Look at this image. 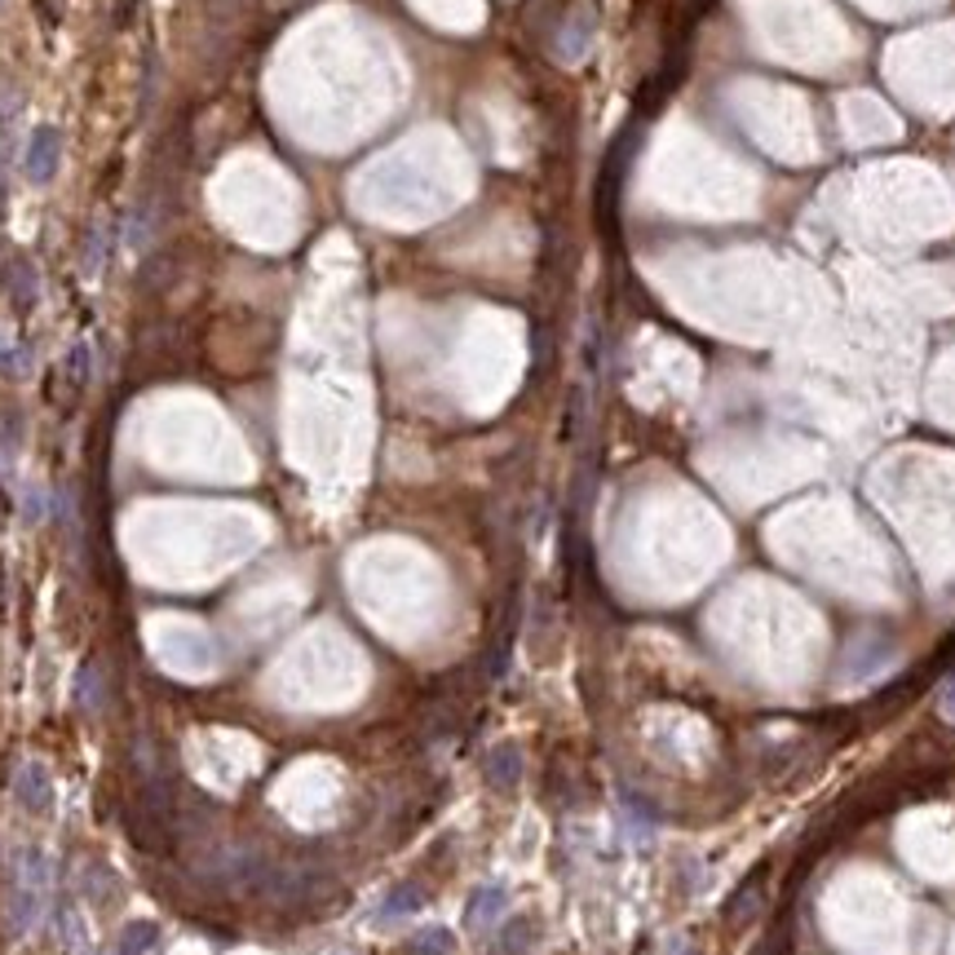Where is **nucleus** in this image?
Here are the masks:
<instances>
[{"mask_svg": "<svg viewBox=\"0 0 955 955\" xmlns=\"http://www.w3.org/2000/svg\"><path fill=\"white\" fill-rule=\"evenodd\" d=\"M500 951L504 955H527L531 951V920H509L500 933Z\"/></svg>", "mask_w": 955, "mask_h": 955, "instance_id": "nucleus-12", "label": "nucleus"}, {"mask_svg": "<svg viewBox=\"0 0 955 955\" xmlns=\"http://www.w3.org/2000/svg\"><path fill=\"white\" fill-rule=\"evenodd\" d=\"M588 45H593V14H588V10H575V14L562 23V32H557V54H562L566 63H579V58L588 54Z\"/></svg>", "mask_w": 955, "mask_h": 955, "instance_id": "nucleus-4", "label": "nucleus"}, {"mask_svg": "<svg viewBox=\"0 0 955 955\" xmlns=\"http://www.w3.org/2000/svg\"><path fill=\"white\" fill-rule=\"evenodd\" d=\"M482 770H487V783H496V788H513V783L522 779V752H518V744H500V748H491L487 761H482Z\"/></svg>", "mask_w": 955, "mask_h": 955, "instance_id": "nucleus-5", "label": "nucleus"}, {"mask_svg": "<svg viewBox=\"0 0 955 955\" xmlns=\"http://www.w3.org/2000/svg\"><path fill=\"white\" fill-rule=\"evenodd\" d=\"M41 14H45V23H58V19H63V6H58V0H41Z\"/></svg>", "mask_w": 955, "mask_h": 955, "instance_id": "nucleus-15", "label": "nucleus"}, {"mask_svg": "<svg viewBox=\"0 0 955 955\" xmlns=\"http://www.w3.org/2000/svg\"><path fill=\"white\" fill-rule=\"evenodd\" d=\"M10 296H14L19 310L36 305V270H32V261H23V257L10 265Z\"/></svg>", "mask_w": 955, "mask_h": 955, "instance_id": "nucleus-8", "label": "nucleus"}, {"mask_svg": "<svg viewBox=\"0 0 955 955\" xmlns=\"http://www.w3.org/2000/svg\"><path fill=\"white\" fill-rule=\"evenodd\" d=\"M504 898H509V893H504L500 885H482V889L469 898V907H465V924H469V929H482L487 920H496V915L504 911Z\"/></svg>", "mask_w": 955, "mask_h": 955, "instance_id": "nucleus-6", "label": "nucleus"}, {"mask_svg": "<svg viewBox=\"0 0 955 955\" xmlns=\"http://www.w3.org/2000/svg\"><path fill=\"white\" fill-rule=\"evenodd\" d=\"M6 204H10V191H6V173H0V217H6Z\"/></svg>", "mask_w": 955, "mask_h": 955, "instance_id": "nucleus-17", "label": "nucleus"}, {"mask_svg": "<svg viewBox=\"0 0 955 955\" xmlns=\"http://www.w3.org/2000/svg\"><path fill=\"white\" fill-rule=\"evenodd\" d=\"M41 902H45V858L41 849H28L14 867V889H10V929L23 933L36 924L41 915Z\"/></svg>", "mask_w": 955, "mask_h": 955, "instance_id": "nucleus-1", "label": "nucleus"}, {"mask_svg": "<svg viewBox=\"0 0 955 955\" xmlns=\"http://www.w3.org/2000/svg\"><path fill=\"white\" fill-rule=\"evenodd\" d=\"M133 10H138V0H120V6H116V23H120V28H124V23H129V14H133Z\"/></svg>", "mask_w": 955, "mask_h": 955, "instance_id": "nucleus-16", "label": "nucleus"}, {"mask_svg": "<svg viewBox=\"0 0 955 955\" xmlns=\"http://www.w3.org/2000/svg\"><path fill=\"white\" fill-rule=\"evenodd\" d=\"M937 713H942L946 721H955V677L942 686V695H937Z\"/></svg>", "mask_w": 955, "mask_h": 955, "instance_id": "nucleus-14", "label": "nucleus"}, {"mask_svg": "<svg viewBox=\"0 0 955 955\" xmlns=\"http://www.w3.org/2000/svg\"><path fill=\"white\" fill-rule=\"evenodd\" d=\"M425 907V893L416 885H399L390 889V898L381 902V920H399V915H416Z\"/></svg>", "mask_w": 955, "mask_h": 955, "instance_id": "nucleus-7", "label": "nucleus"}, {"mask_svg": "<svg viewBox=\"0 0 955 955\" xmlns=\"http://www.w3.org/2000/svg\"><path fill=\"white\" fill-rule=\"evenodd\" d=\"M160 942V924L155 920H133L120 937V955H146Z\"/></svg>", "mask_w": 955, "mask_h": 955, "instance_id": "nucleus-9", "label": "nucleus"}, {"mask_svg": "<svg viewBox=\"0 0 955 955\" xmlns=\"http://www.w3.org/2000/svg\"><path fill=\"white\" fill-rule=\"evenodd\" d=\"M452 951H456V937L447 929H438V924H430V929H421L412 937V955H452Z\"/></svg>", "mask_w": 955, "mask_h": 955, "instance_id": "nucleus-10", "label": "nucleus"}, {"mask_svg": "<svg viewBox=\"0 0 955 955\" xmlns=\"http://www.w3.org/2000/svg\"><path fill=\"white\" fill-rule=\"evenodd\" d=\"M14 796L28 814H50L54 805V783H50V770L41 761H23L19 774H14Z\"/></svg>", "mask_w": 955, "mask_h": 955, "instance_id": "nucleus-3", "label": "nucleus"}, {"mask_svg": "<svg viewBox=\"0 0 955 955\" xmlns=\"http://www.w3.org/2000/svg\"><path fill=\"white\" fill-rule=\"evenodd\" d=\"M757 955H774V946H761V951H757Z\"/></svg>", "mask_w": 955, "mask_h": 955, "instance_id": "nucleus-18", "label": "nucleus"}, {"mask_svg": "<svg viewBox=\"0 0 955 955\" xmlns=\"http://www.w3.org/2000/svg\"><path fill=\"white\" fill-rule=\"evenodd\" d=\"M63 164V133L54 124H41L32 138H28V155H23V169H28V182L45 186Z\"/></svg>", "mask_w": 955, "mask_h": 955, "instance_id": "nucleus-2", "label": "nucleus"}, {"mask_svg": "<svg viewBox=\"0 0 955 955\" xmlns=\"http://www.w3.org/2000/svg\"><path fill=\"white\" fill-rule=\"evenodd\" d=\"M94 686H102L98 677H94V664H85V673H80V708H98L102 704V695H94Z\"/></svg>", "mask_w": 955, "mask_h": 955, "instance_id": "nucleus-13", "label": "nucleus"}, {"mask_svg": "<svg viewBox=\"0 0 955 955\" xmlns=\"http://www.w3.org/2000/svg\"><path fill=\"white\" fill-rule=\"evenodd\" d=\"M63 377H67V390H72V399L85 390V381H89V346L80 341L72 355H67V363H63Z\"/></svg>", "mask_w": 955, "mask_h": 955, "instance_id": "nucleus-11", "label": "nucleus"}]
</instances>
